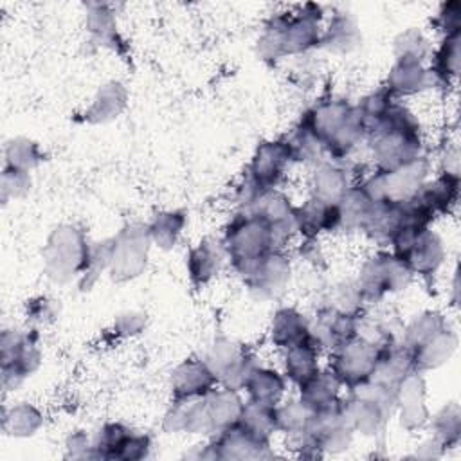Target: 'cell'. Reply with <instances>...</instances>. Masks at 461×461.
Listing matches in <instances>:
<instances>
[{
  "mask_svg": "<svg viewBox=\"0 0 461 461\" xmlns=\"http://www.w3.org/2000/svg\"><path fill=\"white\" fill-rule=\"evenodd\" d=\"M321 7L306 4L299 13L276 14L265 27L258 50L265 59L297 56L321 45Z\"/></svg>",
  "mask_w": 461,
  "mask_h": 461,
  "instance_id": "6da1fadb",
  "label": "cell"
},
{
  "mask_svg": "<svg viewBox=\"0 0 461 461\" xmlns=\"http://www.w3.org/2000/svg\"><path fill=\"white\" fill-rule=\"evenodd\" d=\"M223 249L236 274L247 283L265 256L274 252L270 223L241 211L225 229Z\"/></svg>",
  "mask_w": 461,
  "mask_h": 461,
  "instance_id": "7a4b0ae2",
  "label": "cell"
},
{
  "mask_svg": "<svg viewBox=\"0 0 461 461\" xmlns=\"http://www.w3.org/2000/svg\"><path fill=\"white\" fill-rule=\"evenodd\" d=\"M90 243L81 229L74 225L56 227L43 249L45 272L56 283H68L81 277L88 261Z\"/></svg>",
  "mask_w": 461,
  "mask_h": 461,
  "instance_id": "3957f363",
  "label": "cell"
},
{
  "mask_svg": "<svg viewBox=\"0 0 461 461\" xmlns=\"http://www.w3.org/2000/svg\"><path fill=\"white\" fill-rule=\"evenodd\" d=\"M412 277L414 274L402 259H398L391 252H384L369 258L362 265L357 279V288L362 295L364 304H373L384 299L387 294L407 288Z\"/></svg>",
  "mask_w": 461,
  "mask_h": 461,
  "instance_id": "277c9868",
  "label": "cell"
},
{
  "mask_svg": "<svg viewBox=\"0 0 461 461\" xmlns=\"http://www.w3.org/2000/svg\"><path fill=\"white\" fill-rule=\"evenodd\" d=\"M151 240L148 225L128 223L112 238L110 276L113 281H128L140 276L148 263Z\"/></svg>",
  "mask_w": 461,
  "mask_h": 461,
  "instance_id": "5b68a950",
  "label": "cell"
},
{
  "mask_svg": "<svg viewBox=\"0 0 461 461\" xmlns=\"http://www.w3.org/2000/svg\"><path fill=\"white\" fill-rule=\"evenodd\" d=\"M2 384L4 389H14L25 376L34 373L41 362V351L36 333H20L5 330L2 333Z\"/></svg>",
  "mask_w": 461,
  "mask_h": 461,
  "instance_id": "8992f818",
  "label": "cell"
},
{
  "mask_svg": "<svg viewBox=\"0 0 461 461\" xmlns=\"http://www.w3.org/2000/svg\"><path fill=\"white\" fill-rule=\"evenodd\" d=\"M380 348L355 337L344 346L331 351L330 371L340 382L342 387H355L375 375Z\"/></svg>",
  "mask_w": 461,
  "mask_h": 461,
  "instance_id": "52a82bcc",
  "label": "cell"
},
{
  "mask_svg": "<svg viewBox=\"0 0 461 461\" xmlns=\"http://www.w3.org/2000/svg\"><path fill=\"white\" fill-rule=\"evenodd\" d=\"M369 140H371V157L375 160V169L378 171H393L400 166H405L423 157L421 133L382 130L373 133Z\"/></svg>",
  "mask_w": 461,
  "mask_h": 461,
  "instance_id": "ba28073f",
  "label": "cell"
},
{
  "mask_svg": "<svg viewBox=\"0 0 461 461\" xmlns=\"http://www.w3.org/2000/svg\"><path fill=\"white\" fill-rule=\"evenodd\" d=\"M272 456L270 439L258 438L240 425L218 432L216 439L200 454V457L212 459H267Z\"/></svg>",
  "mask_w": 461,
  "mask_h": 461,
  "instance_id": "9c48e42d",
  "label": "cell"
},
{
  "mask_svg": "<svg viewBox=\"0 0 461 461\" xmlns=\"http://www.w3.org/2000/svg\"><path fill=\"white\" fill-rule=\"evenodd\" d=\"M292 162L288 140H267L256 148L247 176L261 189H276Z\"/></svg>",
  "mask_w": 461,
  "mask_h": 461,
  "instance_id": "30bf717a",
  "label": "cell"
},
{
  "mask_svg": "<svg viewBox=\"0 0 461 461\" xmlns=\"http://www.w3.org/2000/svg\"><path fill=\"white\" fill-rule=\"evenodd\" d=\"M398 421L405 430H418L429 423L427 384L423 373L412 371L394 385Z\"/></svg>",
  "mask_w": 461,
  "mask_h": 461,
  "instance_id": "8fae6325",
  "label": "cell"
},
{
  "mask_svg": "<svg viewBox=\"0 0 461 461\" xmlns=\"http://www.w3.org/2000/svg\"><path fill=\"white\" fill-rule=\"evenodd\" d=\"M357 321L358 315L324 306L315 313L313 322H310L312 339L319 349L335 351L357 337Z\"/></svg>",
  "mask_w": 461,
  "mask_h": 461,
  "instance_id": "7c38bea8",
  "label": "cell"
},
{
  "mask_svg": "<svg viewBox=\"0 0 461 461\" xmlns=\"http://www.w3.org/2000/svg\"><path fill=\"white\" fill-rule=\"evenodd\" d=\"M292 265L283 250H274L265 256L256 274L245 283L250 294L259 301L277 299L290 281Z\"/></svg>",
  "mask_w": 461,
  "mask_h": 461,
  "instance_id": "4fadbf2b",
  "label": "cell"
},
{
  "mask_svg": "<svg viewBox=\"0 0 461 461\" xmlns=\"http://www.w3.org/2000/svg\"><path fill=\"white\" fill-rule=\"evenodd\" d=\"M218 385L216 375L209 369L203 358H187L171 373L173 400L203 398Z\"/></svg>",
  "mask_w": 461,
  "mask_h": 461,
  "instance_id": "5bb4252c",
  "label": "cell"
},
{
  "mask_svg": "<svg viewBox=\"0 0 461 461\" xmlns=\"http://www.w3.org/2000/svg\"><path fill=\"white\" fill-rule=\"evenodd\" d=\"M445 256L443 240L430 227H425L416 234L409 249L398 259H402L412 274L432 277L441 268Z\"/></svg>",
  "mask_w": 461,
  "mask_h": 461,
  "instance_id": "9a60e30c",
  "label": "cell"
},
{
  "mask_svg": "<svg viewBox=\"0 0 461 461\" xmlns=\"http://www.w3.org/2000/svg\"><path fill=\"white\" fill-rule=\"evenodd\" d=\"M353 112V104H349L344 99H328L321 101L313 108H310L301 117V126H304L308 131H312L324 146L330 142V139L340 130V126L348 121V117Z\"/></svg>",
  "mask_w": 461,
  "mask_h": 461,
  "instance_id": "2e32d148",
  "label": "cell"
},
{
  "mask_svg": "<svg viewBox=\"0 0 461 461\" xmlns=\"http://www.w3.org/2000/svg\"><path fill=\"white\" fill-rule=\"evenodd\" d=\"M294 223L299 234L306 240H315L321 232L340 229L339 205L312 196L303 205H294Z\"/></svg>",
  "mask_w": 461,
  "mask_h": 461,
  "instance_id": "e0dca14e",
  "label": "cell"
},
{
  "mask_svg": "<svg viewBox=\"0 0 461 461\" xmlns=\"http://www.w3.org/2000/svg\"><path fill=\"white\" fill-rule=\"evenodd\" d=\"M427 175H429V160L425 157H420L393 171H382L385 200L405 202L412 198L420 191V187L427 182Z\"/></svg>",
  "mask_w": 461,
  "mask_h": 461,
  "instance_id": "ac0fdd59",
  "label": "cell"
},
{
  "mask_svg": "<svg viewBox=\"0 0 461 461\" xmlns=\"http://www.w3.org/2000/svg\"><path fill=\"white\" fill-rule=\"evenodd\" d=\"M432 85H436L434 77H432L430 70L421 61L400 58L394 61V65L389 70L385 88L396 99V97H407V95L420 94V92L430 88Z\"/></svg>",
  "mask_w": 461,
  "mask_h": 461,
  "instance_id": "d6986e66",
  "label": "cell"
},
{
  "mask_svg": "<svg viewBox=\"0 0 461 461\" xmlns=\"http://www.w3.org/2000/svg\"><path fill=\"white\" fill-rule=\"evenodd\" d=\"M389 416L391 414H387L380 405L373 402L360 400L351 394L346 400H340L342 423L353 434L358 432L362 436H375L384 429Z\"/></svg>",
  "mask_w": 461,
  "mask_h": 461,
  "instance_id": "ffe728a7",
  "label": "cell"
},
{
  "mask_svg": "<svg viewBox=\"0 0 461 461\" xmlns=\"http://www.w3.org/2000/svg\"><path fill=\"white\" fill-rule=\"evenodd\" d=\"M270 340L281 349H290L304 342H313L310 321L295 308H281L272 319Z\"/></svg>",
  "mask_w": 461,
  "mask_h": 461,
  "instance_id": "44dd1931",
  "label": "cell"
},
{
  "mask_svg": "<svg viewBox=\"0 0 461 461\" xmlns=\"http://www.w3.org/2000/svg\"><path fill=\"white\" fill-rule=\"evenodd\" d=\"M412 371H416L412 349L407 348L402 340H394L380 348L376 369L371 378H376L394 387L402 378H405Z\"/></svg>",
  "mask_w": 461,
  "mask_h": 461,
  "instance_id": "7402d4cb",
  "label": "cell"
},
{
  "mask_svg": "<svg viewBox=\"0 0 461 461\" xmlns=\"http://www.w3.org/2000/svg\"><path fill=\"white\" fill-rule=\"evenodd\" d=\"M457 194L459 175L439 173L434 180L425 182L412 198H416L436 218L438 214H447L456 205Z\"/></svg>",
  "mask_w": 461,
  "mask_h": 461,
  "instance_id": "603a6c76",
  "label": "cell"
},
{
  "mask_svg": "<svg viewBox=\"0 0 461 461\" xmlns=\"http://www.w3.org/2000/svg\"><path fill=\"white\" fill-rule=\"evenodd\" d=\"M349 187V173L346 167L339 166L337 162H319L315 164L310 175V189L312 196L326 202L337 203L342 194Z\"/></svg>",
  "mask_w": 461,
  "mask_h": 461,
  "instance_id": "cb8c5ba5",
  "label": "cell"
},
{
  "mask_svg": "<svg viewBox=\"0 0 461 461\" xmlns=\"http://www.w3.org/2000/svg\"><path fill=\"white\" fill-rule=\"evenodd\" d=\"M403 202H371V207L360 230L376 241H389L393 234L398 230V227L403 223Z\"/></svg>",
  "mask_w": 461,
  "mask_h": 461,
  "instance_id": "d4e9b609",
  "label": "cell"
},
{
  "mask_svg": "<svg viewBox=\"0 0 461 461\" xmlns=\"http://www.w3.org/2000/svg\"><path fill=\"white\" fill-rule=\"evenodd\" d=\"M223 245L212 240H202L187 254V274L194 286L207 285L218 272L223 261Z\"/></svg>",
  "mask_w": 461,
  "mask_h": 461,
  "instance_id": "484cf974",
  "label": "cell"
},
{
  "mask_svg": "<svg viewBox=\"0 0 461 461\" xmlns=\"http://www.w3.org/2000/svg\"><path fill=\"white\" fill-rule=\"evenodd\" d=\"M205 403L211 416L212 432H221L238 423L245 402L241 400L240 391L218 385L205 396Z\"/></svg>",
  "mask_w": 461,
  "mask_h": 461,
  "instance_id": "4316f807",
  "label": "cell"
},
{
  "mask_svg": "<svg viewBox=\"0 0 461 461\" xmlns=\"http://www.w3.org/2000/svg\"><path fill=\"white\" fill-rule=\"evenodd\" d=\"M457 348V333L448 326L438 335H434L430 340H427L423 346L412 351L414 355V367L420 373L438 369L445 362L450 360V357L456 353Z\"/></svg>",
  "mask_w": 461,
  "mask_h": 461,
  "instance_id": "83f0119b",
  "label": "cell"
},
{
  "mask_svg": "<svg viewBox=\"0 0 461 461\" xmlns=\"http://www.w3.org/2000/svg\"><path fill=\"white\" fill-rule=\"evenodd\" d=\"M432 65L430 74L434 77V83L450 85L457 74L461 65V31L445 34L439 47L432 50Z\"/></svg>",
  "mask_w": 461,
  "mask_h": 461,
  "instance_id": "f1b7e54d",
  "label": "cell"
},
{
  "mask_svg": "<svg viewBox=\"0 0 461 461\" xmlns=\"http://www.w3.org/2000/svg\"><path fill=\"white\" fill-rule=\"evenodd\" d=\"M319 346L315 342H304L285 349V378L301 387L319 373Z\"/></svg>",
  "mask_w": 461,
  "mask_h": 461,
  "instance_id": "f546056e",
  "label": "cell"
},
{
  "mask_svg": "<svg viewBox=\"0 0 461 461\" xmlns=\"http://www.w3.org/2000/svg\"><path fill=\"white\" fill-rule=\"evenodd\" d=\"M243 391L247 393L249 400L267 403V405H277L286 391V378L285 375L258 366L250 376L247 378Z\"/></svg>",
  "mask_w": 461,
  "mask_h": 461,
  "instance_id": "4dcf8cb0",
  "label": "cell"
},
{
  "mask_svg": "<svg viewBox=\"0 0 461 461\" xmlns=\"http://www.w3.org/2000/svg\"><path fill=\"white\" fill-rule=\"evenodd\" d=\"M128 92L119 81H110L99 88L92 104L85 112V121L101 124L115 119L126 106Z\"/></svg>",
  "mask_w": 461,
  "mask_h": 461,
  "instance_id": "1f68e13d",
  "label": "cell"
},
{
  "mask_svg": "<svg viewBox=\"0 0 461 461\" xmlns=\"http://www.w3.org/2000/svg\"><path fill=\"white\" fill-rule=\"evenodd\" d=\"M340 382L333 376L331 371L317 373L313 378H310L304 385L299 387V400L312 411L328 409L340 400Z\"/></svg>",
  "mask_w": 461,
  "mask_h": 461,
  "instance_id": "d6a6232c",
  "label": "cell"
},
{
  "mask_svg": "<svg viewBox=\"0 0 461 461\" xmlns=\"http://www.w3.org/2000/svg\"><path fill=\"white\" fill-rule=\"evenodd\" d=\"M358 27L346 13H337L321 36V45L330 52H349L358 45Z\"/></svg>",
  "mask_w": 461,
  "mask_h": 461,
  "instance_id": "836d02e7",
  "label": "cell"
},
{
  "mask_svg": "<svg viewBox=\"0 0 461 461\" xmlns=\"http://www.w3.org/2000/svg\"><path fill=\"white\" fill-rule=\"evenodd\" d=\"M274 416H276V432L286 434L295 445L304 438V430L312 416V411L297 398V400H288L285 403L279 402L274 407Z\"/></svg>",
  "mask_w": 461,
  "mask_h": 461,
  "instance_id": "e575fe53",
  "label": "cell"
},
{
  "mask_svg": "<svg viewBox=\"0 0 461 461\" xmlns=\"http://www.w3.org/2000/svg\"><path fill=\"white\" fill-rule=\"evenodd\" d=\"M448 328V321L443 313L436 310H427L416 315L403 330L402 333V342L411 348L412 351L423 346L427 340H430L434 335Z\"/></svg>",
  "mask_w": 461,
  "mask_h": 461,
  "instance_id": "d590c367",
  "label": "cell"
},
{
  "mask_svg": "<svg viewBox=\"0 0 461 461\" xmlns=\"http://www.w3.org/2000/svg\"><path fill=\"white\" fill-rule=\"evenodd\" d=\"M249 214H254L268 223L288 220L294 216V205L290 203V198L277 191V189H265L261 191L247 209H243Z\"/></svg>",
  "mask_w": 461,
  "mask_h": 461,
  "instance_id": "8d00e7d4",
  "label": "cell"
},
{
  "mask_svg": "<svg viewBox=\"0 0 461 461\" xmlns=\"http://www.w3.org/2000/svg\"><path fill=\"white\" fill-rule=\"evenodd\" d=\"M430 432L445 450L457 447L461 439V411L456 402L443 405L432 418H429Z\"/></svg>",
  "mask_w": 461,
  "mask_h": 461,
  "instance_id": "74e56055",
  "label": "cell"
},
{
  "mask_svg": "<svg viewBox=\"0 0 461 461\" xmlns=\"http://www.w3.org/2000/svg\"><path fill=\"white\" fill-rule=\"evenodd\" d=\"M184 227H185V212L164 211L155 214L153 220L148 223V234L153 245L167 250L176 243Z\"/></svg>",
  "mask_w": 461,
  "mask_h": 461,
  "instance_id": "f35d334b",
  "label": "cell"
},
{
  "mask_svg": "<svg viewBox=\"0 0 461 461\" xmlns=\"http://www.w3.org/2000/svg\"><path fill=\"white\" fill-rule=\"evenodd\" d=\"M340 214V229L344 230H360L367 211L371 207V200L358 187V184L349 185L342 198L337 202Z\"/></svg>",
  "mask_w": 461,
  "mask_h": 461,
  "instance_id": "ab89813d",
  "label": "cell"
},
{
  "mask_svg": "<svg viewBox=\"0 0 461 461\" xmlns=\"http://www.w3.org/2000/svg\"><path fill=\"white\" fill-rule=\"evenodd\" d=\"M274 407L276 405H267V403L247 400L243 403V409H241V414H240V420L236 425H240L241 429H245L247 432H250L258 438L270 439V436L276 432Z\"/></svg>",
  "mask_w": 461,
  "mask_h": 461,
  "instance_id": "60d3db41",
  "label": "cell"
},
{
  "mask_svg": "<svg viewBox=\"0 0 461 461\" xmlns=\"http://www.w3.org/2000/svg\"><path fill=\"white\" fill-rule=\"evenodd\" d=\"M86 29L101 45L119 49V45L122 43L119 38V32H117L115 16L108 5H103V4L88 5Z\"/></svg>",
  "mask_w": 461,
  "mask_h": 461,
  "instance_id": "b9f144b4",
  "label": "cell"
},
{
  "mask_svg": "<svg viewBox=\"0 0 461 461\" xmlns=\"http://www.w3.org/2000/svg\"><path fill=\"white\" fill-rule=\"evenodd\" d=\"M43 416L40 411L25 402L4 412V430L14 438H29L41 427Z\"/></svg>",
  "mask_w": 461,
  "mask_h": 461,
  "instance_id": "7bdbcfd3",
  "label": "cell"
},
{
  "mask_svg": "<svg viewBox=\"0 0 461 461\" xmlns=\"http://www.w3.org/2000/svg\"><path fill=\"white\" fill-rule=\"evenodd\" d=\"M131 434V430L121 423H106L99 429L92 441V454L90 457H103V459H115L121 445Z\"/></svg>",
  "mask_w": 461,
  "mask_h": 461,
  "instance_id": "ee69618b",
  "label": "cell"
},
{
  "mask_svg": "<svg viewBox=\"0 0 461 461\" xmlns=\"http://www.w3.org/2000/svg\"><path fill=\"white\" fill-rule=\"evenodd\" d=\"M41 158H43V155H41L38 144L29 139L16 137V139L9 140L5 146V166L7 167L29 171L34 166H38L41 162Z\"/></svg>",
  "mask_w": 461,
  "mask_h": 461,
  "instance_id": "f6af8a7d",
  "label": "cell"
},
{
  "mask_svg": "<svg viewBox=\"0 0 461 461\" xmlns=\"http://www.w3.org/2000/svg\"><path fill=\"white\" fill-rule=\"evenodd\" d=\"M430 54H432L430 41L427 40V36L421 31H418L414 27L400 32L394 40L396 59L407 58V59H416V61L423 63Z\"/></svg>",
  "mask_w": 461,
  "mask_h": 461,
  "instance_id": "bcb514c9",
  "label": "cell"
},
{
  "mask_svg": "<svg viewBox=\"0 0 461 461\" xmlns=\"http://www.w3.org/2000/svg\"><path fill=\"white\" fill-rule=\"evenodd\" d=\"M110 254H112V240L90 245L88 252V261L86 267L81 274V286L86 288L90 286L103 270L110 268Z\"/></svg>",
  "mask_w": 461,
  "mask_h": 461,
  "instance_id": "7dc6e473",
  "label": "cell"
},
{
  "mask_svg": "<svg viewBox=\"0 0 461 461\" xmlns=\"http://www.w3.org/2000/svg\"><path fill=\"white\" fill-rule=\"evenodd\" d=\"M333 310L344 312V313H353V315H360L364 301L362 295L357 288V283H342L337 285L330 295V303L326 304Z\"/></svg>",
  "mask_w": 461,
  "mask_h": 461,
  "instance_id": "c3c4849f",
  "label": "cell"
},
{
  "mask_svg": "<svg viewBox=\"0 0 461 461\" xmlns=\"http://www.w3.org/2000/svg\"><path fill=\"white\" fill-rule=\"evenodd\" d=\"M312 441L322 452V456L324 454H340L349 448V445L353 441V432L346 425H337V427H331V429L321 432Z\"/></svg>",
  "mask_w": 461,
  "mask_h": 461,
  "instance_id": "681fc988",
  "label": "cell"
},
{
  "mask_svg": "<svg viewBox=\"0 0 461 461\" xmlns=\"http://www.w3.org/2000/svg\"><path fill=\"white\" fill-rule=\"evenodd\" d=\"M31 187V176L29 171L7 167L2 173V200L7 202L9 198H20L23 196Z\"/></svg>",
  "mask_w": 461,
  "mask_h": 461,
  "instance_id": "f907efd6",
  "label": "cell"
},
{
  "mask_svg": "<svg viewBox=\"0 0 461 461\" xmlns=\"http://www.w3.org/2000/svg\"><path fill=\"white\" fill-rule=\"evenodd\" d=\"M151 447V441L146 434H130L124 443L121 445L115 459H124V461H137L148 456Z\"/></svg>",
  "mask_w": 461,
  "mask_h": 461,
  "instance_id": "816d5d0a",
  "label": "cell"
},
{
  "mask_svg": "<svg viewBox=\"0 0 461 461\" xmlns=\"http://www.w3.org/2000/svg\"><path fill=\"white\" fill-rule=\"evenodd\" d=\"M436 25L443 32V36L461 31V4L457 0L443 4L436 16Z\"/></svg>",
  "mask_w": 461,
  "mask_h": 461,
  "instance_id": "f5cc1de1",
  "label": "cell"
},
{
  "mask_svg": "<svg viewBox=\"0 0 461 461\" xmlns=\"http://www.w3.org/2000/svg\"><path fill=\"white\" fill-rule=\"evenodd\" d=\"M144 326H146V317L142 313L128 312L119 315V319L113 324V331L119 337H133V335H139Z\"/></svg>",
  "mask_w": 461,
  "mask_h": 461,
  "instance_id": "db71d44e",
  "label": "cell"
},
{
  "mask_svg": "<svg viewBox=\"0 0 461 461\" xmlns=\"http://www.w3.org/2000/svg\"><path fill=\"white\" fill-rule=\"evenodd\" d=\"M67 447L74 457H90V454H92V443H90L88 436L83 432L72 434L67 441Z\"/></svg>",
  "mask_w": 461,
  "mask_h": 461,
  "instance_id": "11a10c76",
  "label": "cell"
},
{
  "mask_svg": "<svg viewBox=\"0 0 461 461\" xmlns=\"http://www.w3.org/2000/svg\"><path fill=\"white\" fill-rule=\"evenodd\" d=\"M29 317L38 321V322H47L50 317H54V308L52 303L45 297L38 299L36 303H31L29 306Z\"/></svg>",
  "mask_w": 461,
  "mask_h": 461,
  "instance_id": "9f6ffc18",
  "label": "cell"
},
{
  "mask_svg": "<svg viewBox=\"0 0 461 461\" xmlns=\"http://www.w3.org/2000/svg\"><path fill=\"white\" fill-rule=\"evenodd\" d=\"M443 452H445V448H443L434 438H429L427 441H423V443L418 447L416 456H418V457H423V459H430V457H439Z\"/></svg>",
  "mask_w": 461,
  "mask_h": 461,
  "instance_id": "6f0895ef",
  "label": "cell"
}]
</instances>
